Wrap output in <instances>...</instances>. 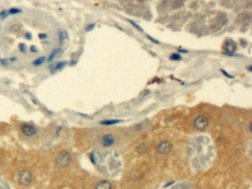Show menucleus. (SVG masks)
<instances>
[{"mask_svg": "<svg viewBox=\"0 0 252 189\" xmlns=\"http://www.w3.org/2000/svg\"><path fill=\"white\" fill-rule=\"evenodd\" d=\"M72 161V156L66 151H62L56 157V163L61 167H67Z\"/></svg>", "mask_w": 252, "mask_h": 189, "instance_id": "obj_1", "label": "nucleus"}, {"mask_svg": "<svg viewBox=\"0 0 252 189\" xmlns=\"http://www.w3.org/2000/svg\"><path fill=\"white\" fill-rule=\"evenodd\" d=\"M209 120L207 119V117H205V116L200 115L196 117L194 121V126L195 128H196L198 131H204L209 126Z\"/></svg>", "mask_w": 252, "mask_h": 189, "instance_id": "obj_2", "label": "nucleus"}, {"mask_svg": "<svg viewBox=\"0 0 252 189\" xmlns=\"http://www.w3.org/2000/svg\"><path fill=\"white\" fill-rule=\"evenodd\" d=\"M33 177H32L31 173L29 171L24 170L19 172V182L20 185L27 186L29 185L32 182Z\"/></svg>", "mask_w": 252, "mask_h": 189, "instance_id": "obj_3", "label": "nucleus"}, {"mask_svg": "<svg viewBox=\"0 0 252 189\" xmlns=\"http://www.w3.org/2000/svg\"><path fill=\"white\" fill-rule=\"evenodd\" d=\"M171 150V144L167 140L160 142L158 146V151L161 155H167Z\"/></svg>", "mask_w": 252, "mask_h": 189, "instance_id": "obj_4", "label": "nucleus"}, {"mask_svg": "<svg viewBox=\"0 0 252 189\" xmlns=\"http://www.w3.org/2000/svg\"><path fill=\"white\" fill-rule=\"evenodd\" d=\"M22 131L25 135L28 136V137H31V136L35 135L37 133V129L33 125L24 124L22 126Z\"/></svg>", "mask_w": 252, "mask_h": 189, "instance_id": "obj_5", "label": "nucleus"}, {"mask_svg": "<svg viewBox=\"0 0 252 189\" xmlns=\"http://www.w3.org/2000/svg\"><path fill=\"white\" fill-rule=\"evenodd\" d=\"M101 143L104 147H109L111 146L115 143V138L113 136L110 134H104L101 137Z\"/></svg>", "mask_w": 252, "mask_h": 189, "instance_id": "obj_6", "label": "nucleus"}, {"mask_svg": "<svg viewBox=\"0 0 252 189\" xmlns=\"http://www.w3.org/2000/svg\"><path fill=\"white\" fill-rule=\"evenodd\" d=\"M68 63V61H60L59 62H57L55 65L52 66V68L51 69V73H54V72H58V71H60L63 69L64 66H66V65Z\"/></svg>", "mask_w": 252, "mask_h": 189, "instance_id": "obj_7", "label": "nucleus"}, {"mask_svg": "<svg viewBox=\"0 0 252 189\" xmlns=\"http://www.w3.org/2000/svg\"><path fill=\"white\" fill-rule=\"evenodd\" d=\"M61 51H62V50H61L60 47H56L55 49L53 50L52 52L51 53V54H50L49 57H48V62L51 63L53 61H54V59H55L56 58H57L59 55V54L61 53Z\"/></svg>", "mask_w": 252, "mask_h": 189, "instance_id": "obj_8", "label": "nucleus"}, {"mask_svg": "<svg viewBox=\"0 0 252 189\" xmlns=\"http://www.w3.org/2000/svg\"><path fill=\"white\" fill-rule=\"evenodd\" d=\"M96 189H112V185L109 181L101 180L97 184Z\"/></svg>", "mask_w": 252, "mask_h": 189, "instance_id": "obj_9", "label": "nucleus"}, {"mask_svg": "<svg viewBox=\"0 0 252 189\" xmlns=\"http://www.w3.org/2000/svg\"><path fill=\"white\" fill-rule=\"evenodd\" d=\"M235 44L231 41H228L226 44V50L229 53H233L235 50Z\"/></svg>", "mask_w": 252, "mask_h": 189, "instance_id": "obj_10", "label": "nucleus"}, {"mask_svg": "<svg viewBox=\"0 0 252 189\" xmlns=\"http://www.w3.org/2000/svg\"><path fill=\"white\" fill-rule=\"evenodd\" d=\"M45 61H46V58H45V56H40L33 61V64L36 66H41L42 63H45Z\"/></svg>", "mask_w": 252, "mask_h": 189, "instance_id": "obj_11", "label": "nucleus"}, {"mask_svg": "<svg viewBox=\"0 0 252 189\" xmlns=\"http://www.w3.org/2000/svg\"><path fill=\"white\" fill-rule=\"evenodd\" d=\"M68 37H69V36H68V33L66 31H62L59 33V42H64V41H65L66 39H67Z\"/></svg>", "mask_w": 252, "mask_h": 189, "instance_id": "obj_12", "label": "nucleus"}, {"mask_svg": "<svg viewBox=\"0 0 252 189\" xmlns=\"http://www.w3.org/2000/svg\"><path fill=\"white\" fill-rule=\"evenodd\" d=\"M121 122V120H103L101 122V125H106V126H109V125H113L116 124V123Z\"/></svg>", "mask_w": 252, "mask_h": 189, "instance_id": "obj_13", "label": "nucleus"}, {"mask_svg": "<svg viewBox=\"0 0 252 189\" xmlns=\"http://www.w3.org/2000/svg\"><path fill=\"white\" fill-rule=\"evenodd\" d=\"M7 12H8V14L15 15V14H18V13H22V10H21V9L19 8H17V7H12V8H10V10H7Z\"/></svg>", "mask_w": 252, "mask_h": 189, "instance_id": "obj_14", "label": "nucleus"}, {"mask_svg": "<svg viewBox=\"0 0 252 189\" xmlns=\"http://www.w3.org/2000/svg\"><path fill=\"white\" fill-rule=\"evenodd\" d=\"M170 59L173 60V61H180L182 59L181 56L177 53H173L172 55L170 56Z\"/></svg>", "mask_w": 252, "mask_h": 189, "instance_id": "obj_15", "label": "nucleus"}, {"mask_svg": "<svg viewBox=\"0 0 252 189\" xmlns=\"http://www.w3.org/2000/svg\"><path fill=\"white\" fill-rule=\"evenodd\" d=\"M7 16H8V12H7V10H3L0 12V19H2V20L5 19L7 17Z\"/></svg>", "mask_w": 252, "mask_h": 189, "instance_id": "obj_16", "label": "nucleus"}, {"mask_svg": "<svg viewBox=\"0 0 252 189\" xmlns=\"http://www.w3.org/2000/svg\"><path fill=\"white\" fill-rule=\"evenodd\" d=\"M0 63H1L2 66H7L9 65V60L7 59V58H0Z\"/></svg>", "mask_w": 252, "mask_h": 189, "instance_id": "obj_17", "label": "nucleus"}, {"mask_svg": "<svg viewBox=\"0 0 252 189\" xmlns=\"http://www.w3.org/2000/svg\"><path fill=\"white\" fill-rule=\"evenodd\" d=\"M95 23H92V24H89V25H87L86 26V28H85V30H86V32H89L92 31V30L95 28Z\"/></svg>", "mask_w": 252, "mask_h": 189, "instance_id": "obj_18", "label": "nucleus"}, {"mask_svg": "<svg viewBox=\"0 0 252 189\" xmlns=\"http://www.w3.org/2000/svg\"><path fill=\"white\" fill-rule=\"evenodd\" d=\"M19 50H20L21 52L23 53H27V47H26V45H25V44H19Z\"/></svg>", "mask_w": 252, "mask_h": 189, "instance_id": "obj_19", "label": "nucleus"}, {"mask_svg": "<svg viewBox=\"0 0 252 189\" xmlns=\"http://www.w3.org/2000/svg\"><path fill=\"white\" fill-rule=\"evenodd\" d=\"M48 37V34H46V33H39V38L41 39H47Z\"/></svg>", "mask_w": 252, "mask_h": 189, "instance_id": "obj_20", "label": "nucleus"}, {"mask_svg": "<svg viewBox=\"0 0 252 189\" xmlns=\"http://www.w3.org/2000/svg\"><path fill=\"white\" fill-rule=\"evenodd\" d=\"M25 39H27L28 40H31L32 39V34L30 33H27L25 36Z\"/></svg>", "mask_w": 252, "mask_h": 189, "instance_id": "obj_21", "label": "nucleus"}, {"mask_svg": "<svg viewBox=\"0 0 252 189\" xmlns=\"http://www.w3.org/2000/svg\"><path fill=\"white\" fill-rule=\"evenodd\" d=\"M221 72H222L223 73L224 75H226V76H227V78H233V77H232L231 75H229V74H228L227 72H226V71L224 70V69H221Z\"/></svg>", "mask_w": 252, "mask_h": 189, "instance_id": "obj_22", "label": "nucleus"}, {"mask_svg": "<svg viewBox=\"0 0 252 189\" xmlns=\"http://www.w3.org/2000/svg\"><path fill=\"white\" fill-rule=\"evenodd\" d=\"M130 22H131V23H132V25H133V26H135V27H136V28H138V29H139V30H140V31H142V29H141V28H140V27H139V26H138V25H136V23H135V22H132V21H130Z\"/></svg>", "mask_w": 252, "mask_h": 189, "instance_id": "obj_23", "label": "nucleus"}, {"mask_svg": "<svg viewBox=\"0 0 252 189\" xmlns=\"http://www.w3.org/2000/svg\"><path fill=\"white\" fill-rule=\"evenodd\" d=\"M30 51H31V52H33V53L36 52V51H37V49H36V47L32 46L31 47H30Z\"/></svg>", "mask_w": 252, "mask_h": 189, "instance_id": "obj_24", "label": "nucleus"}, {"mask_svg": "<svg viewBox=\"0 0 252 189\" xmlns=\"http://www.w3.org/2000/svg\"><path fill=\"white\" fill-rule=\"evenodd\" d=\"M10 60L11 61H16V60H17V58H11Z\"/></svg>", "mask_w": 252, "mask_h": 189, "instance_id": "obj_25", "label": "nucleus"}, {"mask_svg": "<svg viewBox=\"0 0 252 189\" xmlns=\"http://www.w3.org/2000/svg\"><path fill=\"white\" fill-rule=\"evenodd\" d=\"M1 25H0V31H1Z\"/></svg>", "mask_w": 252, "mask_h": 189, "instance_id": "obj_26", "label": "nucleus"}]
</instances>
